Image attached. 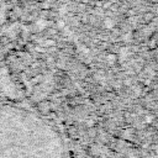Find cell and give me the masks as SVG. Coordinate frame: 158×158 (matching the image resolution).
Returning a JSON list of instances; mask_svg holds the SVG:
<instances>
[{
  "label": "cell",
  "mask_w": 158,
  "mask_h": 158,
  "mask_svg": "<svg viewBox=\"0 0 158 158\" xmlns=\"http://www.w3.org/2000/svg\"><path fill=\"white\" fill-rule=\"evenodd\" d=\"M0 158H64L59 133L37 114L0 105Z\"/></svg>",
  "instance_id": "1"
},
{
  "label": "cell",
  "mask_w": 158,
  "mask_h": 158,
  "mask_svg": "<svg viewBox=\"0 0 158 158\" xmlns=\"http://www.w3.org/2000/svg\"><path fill=\"white\" fill-rule=\"evenodd\" d=\"M153 19H154V14L153 12H146L143 15V22L144 23H149L151 21H153Z\"/></svg>",
  "instance_id": "2"
},
{
  "label": "cell",
  "mask_w": 158,
  "mask_h": 158,
  "mask_svg": "<svg viewBox=\"0 0 158 158\" xmlns=\"http://www.w3.org/2000/svg\"><path fill=\"white\" fill-rule=\"evenodd\" d=\"M102 7H104V9L111 7V2H110V1H105V2H102Z\"/></svg>",
  "instance_id": "3"
},
{
  "label": "cell",
  "mask_w": 158,
  "mask_h": 158,
  "mask_svg": "<svg viewBox=\"0 0 158 158\" xmlns=\"http://www.w3.org/2000/svg\"><path fill=\"white\" fill-rule=\"evenodd\" d=\"M156 43H157V42H156V40H153V38H152V40H151V42H149V44H151V47H153V48L156 47Z\"/></svg>",
  "instance_id": "4"
},
{
  "label": "cell",
  "mask_w": 158,
  "mask_h": 158,
  "mask_svg": "<svg viewBox=\"0 0 158 158\" xmlns=\"http://www.w3.org/2000/svg\"><path fill=\"white\" fill-rule=\"evenodd\" d=\"M147 1H149L151 4H158V0H147Z\"/></svg>",
  "instance_id": "5"
}]
</instances>
